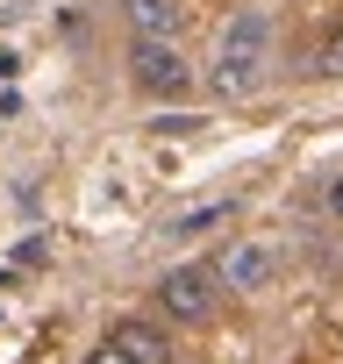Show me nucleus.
<instances>
[{"label":"nucleus","mask_w":343,"mask_h":364,"mask_svg":"<svg viewBox=\"0 0 343 364\" xmlns=\"http://www.w3.org/2000/svg\"><path fill=\"white\" fill-rule=\"evenodd\" d=\"M265 72H272V15L265 8H243L215 36V93H229V100L236 93H258Z\"/></svg>","instance_id":"f257e3e1"},{"label":"nucleus","mask_w":343,"mask_h":364,"mask_svg":"<svg viewBox=\"0 0 343 364\" xmlns=\"http://www.w3.org/2000/svg\"><path fill=\"white\" fill-rule=\"evenodd\" d=\"M129 86L150 93V100H179L194 86V65H186V50L172 36H136L129 43Z\"/></svg>","instance_id":"f03ea898"},{"label":"nucleus","mask_w":343,"mask_h":364,"mask_svg":"<svg viewBox=\"0 0 343 364\" xmlns=\"http://www.w3.org/2000/svg\"><path fill=\"white\" fill-rule=\"evenodd\" d=\"M215 307H222V279H215V264H179V272L157 279V314H172L179 328H208Z\"/></svg>","instance_id":"7ed1b4c3"},{"label":"nucleus","mask_w":343,"mask_h":364,"mask_svg":"<svg viewBox=\"0 0 343 364\" xmlns=\"http://www.w3.org/2000/svg\"><path fill=\"white\" fill-rule=\"evenodd\" d=\"M107 343H115L129 364H172V336H164L157 321H143V314H122V321L107 328Z\"/></svg>","instance_id":"20e7f679"},{"label":"nucleus","mask_w":343,"mask_h":364,"mask_svg":"<svg viewBox=\"0 0 343 364\" xmlns=\"http://www.w3.org/2000/svg\"><path fill=\"white\" fill-rule=\"evenodd\" d=\"M215 279H222L229 293H258V286L272 279V257H265L258 243H236V250H229V257L215 264Z\"/></svg>","instance_id":"39448f33"},{"label":"nucleus","mask_w":343,"mask_h":364,"mask_svg":"<svg viewBox=\"0 0 343 364\" xmlns=\"http://www.w3.org/2000/svg\"><path fill=\"white\" fill-rule=\"evenodd\" d=\"M122 15L136 22V36H172L179 29V0H122Z\"/></svg>","instance_id":"423d86ee"},{"label":"nucleus","mask_w":343,"mask_h":364,"mask_svg":"<svg viewBox=\"0 0 343 364\" xmlns=\"http://www.w3.org/2000/svg\"><path fill=\"white\" fill-rule=\"evenodd\" d=\"M215 222H229V208H194V215L172 222V236H201V229H215Z\"/></svg>","instance_id":"0eeeda50"},{"label":"nucleus","mask_w":343,"mask_h":364,"mask_svg":"<svg viewBox=\"0 0 343 364\" xmlns=\"http://www.w3.org/2000/svg\"><path fill=\"white\" fill-rule=\"evenodd\" d=\"M322 72H329V79H343V22L322 36Z\"/></svg>","instance_id":"6e6552de"},{"label":"nucleus","mask_w":343,"mask_h":364,"mask_svg":"<svg viewBox=\"0 0 343 364\" xmlns=\"http://www.w3.org/2000/svg\"><path fill=\"white\" fill-rule=\"evenodd\" d=\"M86 364H129V357H122L115 343H100V350H86Z\"/></svg>","instance_id":"1a4fd4ad"},{"label":"nucleus","mask_w":343,"mask_h":364,"mask_svg":"<svg viewBox=\"0 0 343 364\" xmlns=\"http://www.w3.org/2000/svg\"><path fill=\"white\" fill-rule=\"evenodd\" d=\"M329 215H336V222H343V171H336V178H329Z\"/></svg>","instance_id":"9d476101"}]
</instances>
